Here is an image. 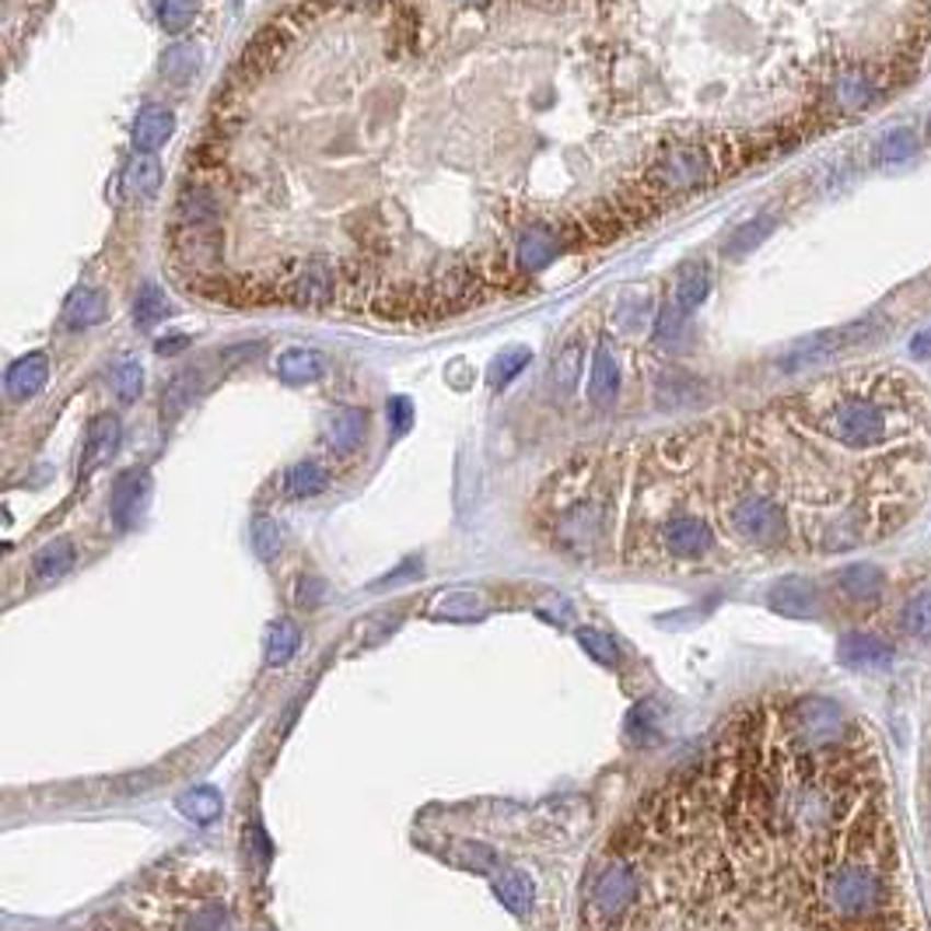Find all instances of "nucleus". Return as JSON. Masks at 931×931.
<instances>
[{"label":"nucleus","mask_w":931,"mask_h":931,"mask_svg":"<svg viewBox=\"0 0 931 931\" xmlns=\"http://www.w3.org/2000/svg\"><path fill=\"white\" fill-rule=\"evenodd\" d=\"M186 347H189V336H172V340H158V344H154L158 354H169V357L179 354V350H186Z\"/></svg>","instance_id":"nucleus-46"},{"label":"nucleus","mask_w":931,"mask_h":931,"mask_svg":"<svg viewBox=\"0 0 931 931\" xmlns=\"http://www.w3.org/2000/svg\"><path fill=\"white\" fill-rule=\"evenodd\" d=\"M274 371H277L280 382L306 386V382H315V379L326 375V357H322L319 350H312V347H288V350H280Z\"/></svg>","instance_id":"nucleus-19"},{"label":"nucleus","mask_w":931,"mask_h":931,"mask_svg":"<svg viewBox=\"0 0 931 931\" xmlns=\"http://www.w3.org/2000/svg\"><path fill=\"white\" fill-rule=\"evenodd\" d=\"M711 295V266L708 263H687L676 277V306L687 315L697 312Z\"/></svg>","instance_id":"nucleus-23"},{"label":"nucleus","mask_w":931,"mask_h":931,"mask_svg":"<svg viewBox=\"0 0 931 931\" xmlns=\"http://www.w3.org/2000/svg\"><path fill=\"white\" fill-rule=\"evenodd\" d=\"M837 588L851 602H875L886 588V571L875 564H848L837 575Z\"/></svg>","instance_id":"nucleus-20"},{"label":"nucleus","mask_w":931,"mask_h":931,"mask_svg":"<svg viewBox=\"0 0 931 931\" xmlns=\"http://www.w3.org/2000/svg\"><path fill=\"white\" fill-rule=\"evenodd\" d=\"M494 893H497V900L512 910V915H526V910L532 907V897H536L529 875L518 872V869H501L494 875Z\"/></svg>","instance_id":"nucleus-27"},{"label":"nucleus","mask_w":931,"mask_h":931,"mask_svg":"<svg viewBox=\"0 0 931 931\" xmlns=\"http://www.w3.org/2000/svg\"><path fill=\"white\" fill-rule=\"evenodd\" d=\"M900 623H904V631L910 637H921V641L931 637V585L918 588V593L907 599L904 613H900Z\"/></svg>","instance_id":"nucleus-35"},{"label":"nucleus","mask_w":931,"mask_h":931,"mask_svg":"<svg viewBox=\"0 0 931 931\" xmlns=\"http://www.w3.org/2000/svg\"><path fill=\"white\" fill-rule=\"evenodd\" d=\"M110 382H113V392L123 403H134L140 392H145V368H140V361H134V357H123V361L113 368Z\"/></svg>","instance_id":"nucleus-38"},{"label":"nucleus","mask_w":931,"mask_h":931,"mask_svg":"<svg viewBox=\"0 0 931 931\" xmlns=\"http://www.w3.org/2000/svg\"><path fill=\"white\" fill-rule=\"evenodd\" d=\"M295 35L288 25L280 22V18H271L253 39H249L242 46V57H239V74H245V81H256L263 74H271V70L284 60V53L291 49Z\"/></svg>","instance_id":"nucleus-8"},{"label":"nucleus","mask_w":931,"mask_h":931,"mask_svg":"<svg viewBox=\"0 0 931 931\" xmlns=\"http://www.w3.org/2000/svg\"><path fill=\"white\" fill-rule=\"evenodd\" d=\"M175 134V113L165 110V105H148L140 110L134 119V148L154 154L161 145H169V137Z\"/></svg>","instance_id":"nucleus-18"},{"label":"nucleus","mask_w":931,"mask_h":931,"mask_svg":"<svg viewBox=\"0 0 931 931\" xmlns=\"http://www.w3.org/2000/svg\"><path fill=\"white\" fill-rule=\"evenodd\" d=\"M483 274L480 266H470V263H452L449 271H445L432 288H427V319H438V315H452V312H462L470 309L480 301L483 295Z\"/></svg>","instance_id":"nucleus-6"},{"label":"nucleus","mask_w":931,"mask_h":931,"mask_svg":"<svg viewBox=\"0 0 931 931\" xmlns=\"http://www.w3.org/2000/svg\"><path fill=\"white\" fill-rule=\"evenodd\" d=\"M123 438V424L116 414H99L92 424H88L84 435V452H81V476L95 473L102 462H110L119 449Z\"/></svg>","instance_id":"nucleus-13"},{"label":"nucleus","mask_w":931,"mask_h":931,"mask_svg":"<svg viewBox=\"0 0 931 931\" xmlns=\"http://www.w3.org/2000/svg\"><path fill=\"white\" fill-rule=\"evenodd\" d=\"M784 719L795 739L813 749H837L854 736L851 714L830 697H798V701L784 704Z\"/></svg>","instance_id":"nucleus-4"},{"label":"nucleus","mask_w":931,"mask_h":931,"mask_svg":"<svg viewBox=\"0 0 931 931\" xmlns=\"http://www.w3.org/2000/svg\"><path fill=\"white\" fill-rule=\"evenodd\" d=\"M915 154H918V137L904 127L883 134L880 145H875V161H880V165H904V161Z\"/></svg>","instance_id":"nucleus-34"},{"label":"nucleus","mask_w":931,"mask_h":931,"mask_svg":"<svg viewBox=\"0 0 931 931\" xmlns=\"http://www.w3.org/2000/svg\"><path fill=\"white\" fill-rule=\"evenodd\" d=\"M49 382V357L46 354H25L8 368L4 375V389H8V400L14 403H25L32 396H39Z\"/></svg>","instance_id":"nucleus-14"},{"label":"nucleus","mask_w":931,"mask_h":931,"mask_svg":"<svg viewBox=\"0 0 931 931\" xmlns=\"http://www.w3.org/2000/svg\"><path fill=\"white\" fill-rule=\"evenodd\" d=\"M771 610L788 620H813L819 610V588L809 578H781L771 588Z\"/></svg>","instance_id":"nucleus-12"},{"label":"nucleus","mask_w":931,"mask_h":931,"mask_svg":"<svg viewBox=\"0 0 931 931\" xmlns=\"http://www.w3.org/2000/svg\"><path fill=\"white\" fill-rule=\"evenodd\" d=\"M110 315V301L99 288H78L64 306V326L67 330H92Z\"/></svg>","instance_id":"nucleus-21"},{"label":"nucleus","mask_w":931,"mask_h":931,"mask_svg":"<svg viewBox=\"0 0 931 931\" xmlns=\"http://www.w3.org/2000/svg\"><path fill=\"white\" fill-rule=\"evenodd\" d=\"M175 221L179 228H200V225H218V204L210 200L207 189L186 186L175 200Z\"/></svg>","instance_id":"nucleus-26"},{"label":"nucleus","mask_w":931,"mask_h":931,"mask_svg":"<svg viewBox=\"0 0 931 931\" xmlns=\"http://www.w3.org/2000/svg\"><path fill=\"white\" fill-rule=\"evenodd\" d=\"M928 130H931V119H928Z\"/></svg>","instance_id":"nucleus-48"},{"label":"nucleus","mask_w":931,"mask_h":931,"mask_svg":"<svg viewBox=\"0 0 931 931\" xmlns=\"http://www.w3.org/2000/svg\"><path fill=\"white\" fill-rule=\"evenodd\" d=\"M714 179H719V161H714L711 145L683 140V145L666 148L648 169H644L641 186L652 189L658 200H666V196L701 193L714 183Z\"/></svg>","instance_id":"nucleus-3"},{"label":"nucleus","mask_w":931,"mask_h":931,"mask_svg":"<svg viewBox=\"0 0 931 931\" xmlns=\"http://www.w3.org/2000/svg\"><path fill=\"white\" fill-rule=\"evenodd\" d=\"M683 322H687V312L676 306V301H669L666 309L658 312V322H655V340L662 347H673L679 336H683Z\"/></svg>","instance_id":"nucleus-41"},{"label":"nucleus","mask_w":931,"mask_h":931,"mask_svg":"<svg viewBox=\"0 0 931 931\" xmlns=\"http://www.w3.org/2000/svg\"><path fill=\"white\" fill-rule=\"evenodd\" d=\"M526 4H536V8H558L561 0H526Z\"/></svg>","instance_id":"nucleus-47"},{"label":"nucleus","mask_w":931,"mask_h":931,"mask_svg":"<svg viewBox=\"0 0 931 931\" xmlns=\"http://www.w3.org/2000/svg\"><path fill=\"white\" fill-rule=\"evenodd\" d=\"M837 658L851 669H883L893 662V648L875 634H848L837 644Z\"/></svg>","instance_id":"nucleus-16"},{"label":"nucleus","mask_w":931,"mask_h":931,"mask_svg":"<svg viewBox=\"0 0 931 931\" xmlns=\"http://www.w3.org/2000/svg\"><path fill=\"white\" fill-rule=\"evenodd\" d=\"M620 396V357L610 336H602L593 354V375H588V403L606 410Z\"/></svg>","instance_id":"nucleus-11"},{"label":"nucleus","mask_w":931,"mask_h":931,"mask_svg":"<svg viewBox=\"0 0 931 931\" xmlns=\"http://www.w3.org/2000/svg\"><path fill=\"white\" fill-rule=\"evenodd\" d=\"M627 736L634 743H644L655 736V708L652 704H637L631 714H627Z\"/></svg>","instance_id":"nucleus-42"},{"label":"nucleus","mask_w":931,"mask_h":931,"mask_svg":"<svg viewBox=\"0 0 931 931\" xmlns=\"http://www.w3.org/2000/svg\"><path fill=\"white\" fill-rule=\"evenodd\" d=\"M585 239H582L578 221H532L529 228L518 231V242H515L518 271L540 274L561 253H567V249H575Z\"/></svg>","instance_id":"nucleus-5"},{"label":"nucleus","mask_w":931,"mask_h":931,"mask_svg":"<svg viewBox=\"0 0 931 931\" xmlns=\"http://www.w3.org/2000/svg\"><path fill=\"white\" fill-rule=\"evenodd\" d=\"M225 802L221 795L214 792V788H193V792H186L183 798H179V813H183L186 819L200 823V827H207V823H214L221 816Z\"/></svg>","instance_id":"nucleus-31"},{"label":"nucleus","mask_w":931,"mask_h":931,"mask_svg":"<svg viewBox=\"0 0 931 931\" xmlns=\"http://www.w3.org/2000/svg\"><path fill=\"white\" fill-rule=\"evenodd\" d=\"M284 547V532L274 518H256L253 522V550L260 553L263 561H274Z\"/></svg>","instance_id":"nucleus-40"},{"label":"nucleus","mask_w":931,"mask_h":931,"mask_svg":"<svg viewBox=\"0 0 931 931\" xmlns=\"http://www.w3.org/2000/svg\"><path fill=\"white\" fill-rule=\"evenodd\" d=\"M910 357H915V361H931V326L915 333V340H910Z\"/></svg>","instance_id":"nucleus-45"},{"label":"nucleus","mask_w":931,"mask_h":931,"mask_svg":"<svg viewBox=\"0 0 931 931\" xmlns=\"http://www.w3.org/2000/svg\"><path fill=\"white\" fill-rule=\"evenodd\" d=\"M386 414H389V427L392 435H403L410 424H414V403H410L406 396H392L386 403Z\"/></svg>","instance_id":"nucleus-43"},{"label":"nucleus","mask_w":931,"mask_h":931,"mask_svg":"<svg viewBox=\"0 0 931 931\" xmlns=\"http://www.w3.org/2000/svg\"><path fill=\"white\" fill-rule=\"evenodd\" d=\"M368 435V414L357 406H340L326 421V441L336 456H354L365 445Z\"/></svg>","instance_id":"nucleus-15"},{"label":"nucleus","mask_w":931,"mask_h":931,"mask_svg":"<svg viewBox=\"0 0 931 931\" xmlns=\"http://www.w3.org/2000/svg\"><path fill=\"white\" fill-rule=\"evenodd\" d=\"M161 179H165L161 161L148 151H137L127 161V169H123V189L134 193V196H154L161 189Z\"/></svg>","instance_id":"nucleus-24"},{"label":"nucleus","mask_w":931,"mask_h":931,"mask_svg":"<svg viewBox=\"0 0 931 931\" xmlns=\"http://www.w3.org/2000/svg\"><path fill=\"white\" fill-rule=\"evenodd\" d=\"M862 330H865V322H858V326H851V330L816 333L809 340H802V344H795L781 357V368L798 371V368H809V365H819V361H830V357H837L840 350H848L851 344H858V340H865Z\"/></svg>","instance_id":"nucleus-9"},{"label":"nucleus","mask_w":931,"mask_h":931,"mask_svg":"<svg viewBox=\"0 0 931 931\" xmlns=\"http://www.w3.org/2000/svg\"><path fill=\"white\" fill-rule=\"evenodd\" d=\"M774 218H754V221H746L743 228H736L728 235V242H725V256H746V253H754L757 245H763V239L771 235L774 231Z\"/></svg>","instance_id":"nucleus-33"},{"label":"nucleus","mask_w":931,"mask_h":931,"mask_svg":"<svg viewBox=\"0 0 931 931\" xmlns=\"http://www.w3.org/2000/svg\"><path fill=\"white\" fill-rule=\"evenodd\" d=\"M70 567H74V547H70L67 540H53L49 547H43L39 553H35L32 575H35V582H57V578L67 575Z\"/></svg>","instance_id":"nucleus-28"},{"label":"nucleus","mask_w":931,"mask_h":931,"mask_svg":"<svg viewBox=\"0 0 931 931\" xmlns=\"http://www.w3.org/2000/svg\"><path fill=\"white\" fill-rule=\"evenodd\" d=\"M165 315H169L165 291H161L158 284H145V288H140L137 298H134V322L148 330V326H158V322Z\"/></svg>","instance_id":"nucleus-36"},{"label":"nucleus","mask_w":931,"mask_h":931,"mask_svg":"<svg viewBox=\"0 0 931 931\" xmlns=\"http://www.w3.org/2000/svg\"><path fill=\"white\" fill-rule=\"evenodd\" d=\"M298 644H301L298 627L291 620H277L271 627V634H266V662H271V666H288L298 652Z\"/></svg>","instance_id":"nucleus-32"},{"label":"nucleus","mask_w":931,"mask_h":931,"mask_svg":"<svg viewBox=\"0 0 931 931\" xmlns=\"http://www.w3.org/2000/svg\"><path fill=\"white\" fill-rule=\"evenodd\" d=\"M330 487V473L319 462H295L284 476V491L291 497H315Z\"/></svg>","instance_id":"nucleus-30"},{"label":"nucleus","mask_w":931,"mask_h":931,"mask_svg":"<svg viewBox=\"0 0 931 931\" xmlns=\"http://www.w3.org/2000/svg\"><path fill=\"white\" fill-rule=\"evenodd\" d=\"M578 641H582L585 648L593 652V655H596L599 662H613V658H617L613 641H610V637H602L599 631H582V634H578Z\"/></svg>","instance_id":"nucleus-44"},{"label":"nucleus","mask_w":931,"mask_h":931,"mask_svg":"<svg viewBox=\"0 0 931 931\" xmlns=\"http://www.w3.org/2000/svg\"><path fill=\"white\" fill-rule=\"evenodd\" d=\"M336 277H340V295L336 301L350 312H361L371 309V301L379 298L375 295V274L368 271L365 263H340L336 266Z\"/></svg>","instance_id":"nucleus-17"},{"label":"nucleus","mask_w":931,"mask_h":931,"mask_svg":"<svg viewBox=\"0 0 931 931\" xmlns=\"http://www.w3.org/2000/svg\"><path fill=\"white\" fill-rule=\"evenodd\" d=\"M204 67V49L196 43H175L169 46L165 53H161V78H165L169 84H189L196 74H200Z\"/></svg>","instance_id":"nucleus-22"},{"label":"nucleus","mask_w":931,"mask_h":931,"mask_svg":"<svg viewBox=\"0 0 931 931\" xmlns=\"http://www.w3.org/2000/svg\"><path fill=\"white\" fill-rule=\"evenodd\" d=\"M529 361H532V350H529V347H512V350H505V354H497V361H494V368H491V386H494V389H505Z\"/></svg>","instance_id":"nucleus-39"},{"label":"nucleus","mask_w":931,"mask_h":931,"mask_svg":"<svg viewBox=\"0 0 931 931\" xmlns=\"http://www.w3.org/2000/svg\"><path fill=\"white\" fill-rule=\"evenodd\" d=\"M200 0H154V18L165 32H186L196 22Z\"/></svg>","instance_id":"nucleus-37"},{"label":"nucleus","mask_w":931,"mask_h":931,"mask_svg":"<svg viewBox=\"0 0 931 931\" xmlns=\"http://www.w3.org/2000/svg\"><path fill=\"white\" fill-rule=\"evenodd\" d=\"M722 515L732 540L754 550H781L792 543V512L771 491H760L757 483L732 494Z\"/></svg>","instance_id":"nucleus-2"},{"label":"nucleus","mask_w":931,"mask_h":931,"mask_svg":"<svg viewBox=\"0 0 931 931\" xmlns=\"http://www.w3.org/2000/svg\"><path fill=\"white\" fill-rule=\"evenodd\" d=\"M880 386V382H875ZM875 386H848L834 392H816L805 400L802 421L827 441L848 452H875L904 435V396H886Z\"/></svg>","instance_id":"nucleus-1"},{"label":"nucleus","mask_w":931,"mask_h":931,"mask_svg":"<svg viewBox=\"0 0 931 931\" xmlns=\"http://www.w3.org/2000/svg\"><path fill=\"white\" fill-rule=\"evenodd\" d=\"M204 371H196V368H189V371H183V375H175V379L165 386V400H161V410H165V417H179L183 414V410L200 396L204 392Z\"/></svg>","instance_id":"nucleus-29"},{"label":"nucleus","mask_w":931,"mask_h":931,"mask_svg":"<svg viewBox=\"0 0 931 931\" xmlns=\"http://www.w3.org/2000/svg\"><path fill=\"white\" fill-rule=\"evenodd\" d=\"M336 295H340L336 266L322 260L306 263L298 274L280 280V301H288L295 309H330L336 306Z\"/></svg>","instance_id":"nucleus-7"},{"label":"nucleus","mask_w":931,"mask_h":931,"mask_svg":"<svg viewBox=\"0 0 931 931\" xmlns=\"http://www.w3.org/2000/svg\"><path fill=\"white\" fill-rule=\"evenodd\" d=\"M151 497V473L148 470H127L119 473L110 494V515L119 529H134Z\"/></svg>","instance_id":"nucleus-10"},{"label":"nucleus","mask_w":931,"mask_h":931,"mask_svg":"<svg viewBox=\"0 0 931 931\" xmlns=\"http://www.w3.org/2000/svg\"><path fill=\"white\" fill-rule=\"evenodd\" d=\"M582 361H585V344L575 336L567 340V344L558 350V357H553V368H550V379H553V389L561 392V396H571V392L578 389V379H582Z\"/></svg>","instance_id":"nucleus-25"}]
</instances>
